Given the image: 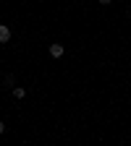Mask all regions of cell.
<instances>
[{
	"label": "cell",
	"instance_id": "obj_4",
	"mask_svg": "<svg viewBox=\"0 0 131 146\" xmlns=\"http://www.w3.org/2000/svg\"><path fill=\"white\" fill-rule=\"evenodd\" d=\"M3 133H5V123L0 120V136H3Z\"/></svg>",
	"mask_w": 131,
	"mask_h": 146
},
{
	"label": "cell",
	"instance_id": "obj_5",
	"mask_svg": "<svg viewBox=\"0 0 131 146\" xmlns=\"http://www.w3.org/2000/svg\"><path fill=\"white\" fill-rule=\"evenodd\" d=\"M97 3H100V5H110V3H113V0H97Z\"/></svg>",
	"mask_w": 131,
	"mask_h": 146
},
{
	"label": "cell",
	"instance_id": "obj_3",
	"mask_svg": "<svg viewBox=\"0 0 131 146\" xmlns=\"http://www.w3.org/2000/svg\"><path fill=\"white\" fill-rule=\"evenodd\" d=\"M13 97H16V99H24V97H26V89H21V86H13Z\"/></svg>",
	"mask_w": 131,
	"mask_h": 146
},
{
	"label": "cell",
	"instance_id": "obj_1",
	"mask_svg": "<svg viewBox=\"0 0 131 146\" xmlns=\"http://www.w3.org/2000/svg\"><path fill=\"white\" fill-rule=\"evenodd\" d=\"M5 42H11V26L0 24V44H5Z\"/></svg>",
	"mask_w": 131,
	"mask_h": 146
},
{
	"label": "cell",
	"instance_id": "obj_2",
	"mask_svg": "<svg viewBox=\"0 0 131 146\" xmlns=\"http://www.w3.org/2000/svg\"><path fill=\"white\" fill-rule=\"evenodd\" d=\"M50 55L52 58H60L63 55V44H50Z\"/></svg>",
	"mask_w": 131,
	"mask_h": 146
}]
</instances>
